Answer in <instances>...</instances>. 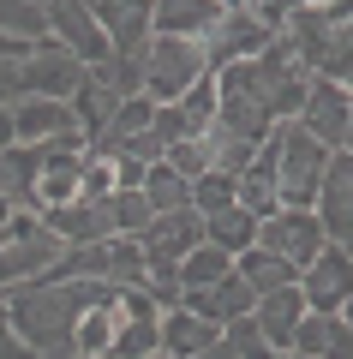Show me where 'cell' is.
I'll return each mask as SVG.
<instances>
[{"mask_svg":"<svg viewBox=\"0 0 353 359\" xmlns=\"http://www.w3.org/2000/svg\"><path fill=\"white\" fill-rule=\"evenodd\" d=\"M215 90H222V96H240V102H252V108H264L276 126H288V120H300V108H305L312 72H305V66L293 60V48L276 36L258 60H240V66H227V72H215Z\"/></svg>","mask_w":353,"mask_h":359,"instance_id":"cell-1","label":"cell"},{"mask_svg":"<svg viewBox=\"0 0 353 359\" xmlns=\"http://www.w3.org/2000/svg\"><path fill=\"white\" fill-rule=\"evenodd\" d=\"M264 150H269V162H276L281 210H312V204H317V186H324V168H329V150L300 126V120L276 126V132L264 138Z\"/></svg>","mask_w":353,"mask_h":359,"instance_id":"cell-2","label":"cell"},{"mask_svg":"<svg viewBox=\"0 0 353 359\" xmlns=\"http://www.w3.org/2000/svg\"><path fill=\"white\" fill-rule=\"evenodd\" d=\"M269 42H276V36L252 18L246 0H222L215 25L198 36V54H204V66H210V78H215V72H227V66H240V60H258Z\"/></svg>","mask_w":353,"mask_h":359,"instance_id":"cell-3","label":"cell"},{"mask_svg":"<svg viewBox=\"0 0 353 359\" xmlns=\"http://www.w3.org/2000/svg\"><path fill=\"white\" fill-rule=\"evenodd\" d=\"M198 78H210V66H204L198 42H180V36H150V54H144V96H150L156 108L180 102Z\"/></svg>","mask_w":353,"mask_h":359,"instance_id":"cell-4","label":"cell"},{"mask_svg":"<svg viewBox=\"0 0 353 359\" xmlns=\"http://www.w3.org/2000/svg\"><path fill=\"white\" fill-rule=\"evenodd\" d=\"M258 252H276L281 264H293L305 276L329 252V240H324V222L312 210H276L269 222H258Z\"/></svg>","mask_w":353,"mask_h":359,"instance_id":"cell-5","label":"cell"},{"mask_svg":"<svg viewBox=\"0 0 353 359\" xmlns=\"http://www.w3.org/2000/svg\"><path fill=\"white\" fill-rule=\"evenodd\" d=\"M48 36L72 54L84 72H108L114 48L102 36V25L90 18V0H48Z\"/></svg>","mask_w":353,"mask_h":359,"instance_id":"cell-6","label":"cell"},{"mask_svg":"<svg viewBox=\"0 0 353 359\" xmlns=\"http://www.w3.org/2000/svg\"><path fill=\"white\" fill-rule=\"evenodd\" d=\"M198 245H204V216H198V210H168V216H150V228L138 233L144 276H150V269H180Z\"/></svg>","mask_w":353,"mask_h":359,"instance_id":"cell-7","label":"cell"},{"mask_svg":"<svg viewBox=\"0 0 353 359\" xmlns=\"http://www.w3.org/2000/svg\"><path fill=\"white\" fill-rule=\"evenodd\" d=\"M18 84H25V102L30 96H36V102H72V90L84 84V66L48 36V42H36V48L18 60Z\"/></svg>","mask_w":353,"mask_h":359,"instance_id":"cell-8","label":"cell"},{"mask_svg":"<svg viewBox=\"0 0 353 359\" xmlns=\"http://www.w3.org/2000/svg\"><path fill=\"white\" fill-rule=\"evenodd\" d=\"M312 216L324 222V240L335 245V252H347V257H353V156H347V150L329 156Z\"/></svg>","mask_w":353,"mask_h":359,"instance_id":"cell-9","label":"cell"},{"mask_svg":"<svg viewBox=\"0 0 353 359\" xmlns=\"http://www.w3.org/2000/svg\"><path fill=\"white\" fill-rule=\"evenodd\" d=\"M347 108L353 96L341 84H329V78H312V90H305V108H300V126L312 132L317 144H324L329 156L347 150Z\"/></svg>","mask_w":353,"mask_h":359,"instance_id":"cell-10","label":"cell"},{"mask_svg":"<svg viewBox=\"0 0 353 359\" xmlns=\"http://www.w3.org/2000/svg\"><path fill=\"white\" fill-rule=\"evenodd\" d=\"M300 294H305V311H317V318H341V306L353 299V257L329 245V252L300 276Z\"/></svg>","mask_w":353,"mask_h":359,"instance_id":"cell-11","label":"cell"},{"mask_svg":"<svg viewBox=\"0 0 353 359\" xmlns=\"http://www.w3.org/2000/svg\"><path fill=\"white\" fill-rule=\"evenodd\" d=\"M180 306H186L192 318H204V323H215V330H227V323L252 318L258 294L240 282V269H234V276H222L215 287H186V299H180Z\"/></svg>","mask_w":353,"mask_h":359,"instance_id":"cell-12","label":"cell"},{"mask_svg":"<svg viewBox=\"0 0 353 359\" xmlns=\"http://www.w3.org/2000/svg\"><path fill=\"white\" fill-rule=\"evenodd\" d=\"M36 180H42V150L36 144H13L0 156V198L13 204V216H36Z\"/></svg>","mask_w":353,"mask_h":359,"instance_id":"cell-13","label":"cell"},{"mask_svg":"<svg viewBox=\"0 0 353 359\" xmlns=\"http://www.w3.org/2000/svg\"><path fill=\"white\" fill-rule=\"evenodd\" d=\"M215 13H222V0H150V36L198 42L215 25Z\"/></svg>","mask_w":353,"mask_h":359,"instance_id":"cell-14","label":"cell"},{"mask_svg":"<svg viewBox=\"0 0 353 359\" xmlns=\"http://www.w3.org/2000/svg\"><path fill=\"white\" fill-rule=\"evenodd\" d=\"M252 323H258V335H264L276 353H288V347H293V330L305 323V294H300V287L264 294V299L252 306Z\"/></svg>","mask_w":353,"mask_h":359,"instance_id":"cell-15","label":"cell"},{"mask_svg":"<svg viewBox=\"0 0 353 359\" xmlns=\"http://www.w3.org/2000/svg\"><path fill=\"white\" fill-rule=\"evenodd\" d=\"M234 204H240L252 222H269L281 210V186H276V162H269V150H258L252 168L234 180Z\"/></svg>","mask_w":353,"mask_h":359,"instance_id":"cell-16","label":"cell"},{"mask_svg":"<svg viewBox=\"0 0 353 359\" xmlns=\"http://www.w3.org/2000/svg\"><path fill=\"white\" fill-rule=\"evenodd\" d=\"M66 108H72L78 132H84V144H90V138H102V132H108L114 108H120V90H114L102 72H84V84L72 90V102H66Z\"/></svg>","mask_w":353,"mask_h":359,"instance_id":"cell-17","label":"cell"},{"mask_svg":"<svg viewBox=\"0 0 353 359\" xmlns=\"http://www.w3.org/2000/svg\"><path fill=\"white\" fill-rule=\"evenodd\" d=\"M78 132V120H72V108L66 102H18L13 108V138L18 144H48V138H72Z\"/></svg>","mask_w":353,"mask_h":359,"instance_id":"cell-18","label":"cell"},{"mask_svg":"<svg viewBox=\"0 0 353 359\" xmlns=\"http://www.w3.org/2000/svg\"><path fill=\"white\" fill-rule=\"evenodd\" d=\"M215 341H222V330L204 323V318H192L186 306L162 311V359H198V353H210Z\"/></svg>","mask_w":353,"mask_h":359,"instance_id":"cell-19","label":"cell"},{"mask_svg":"<svg viewBox=\"0 0 353 359\" xmlns=\"http://www.w3.org/2000/svg\"><path fill=\"white\" fill-rule=\"evenodd\" d=\"M234 269H240V282L252 287L258 299H264V294H281V287H300V269H293V264H281L276 252H258V245L234 257Z\"/></svg>","mask_w":353,"mask_h":359,"instance_id":"cell-20","label":"cell"},{"mask_svg":"<svg viewBox=\"0 0 353 359\" xmlns=\"http://www.w3.org/2000/svg\"><path fill=\"white\" fill-rule=\"evenodd\" d=\"M204 245L240 257V252H252V245H258V222L246 216L240 204H234V210H215V216H204Z\"/></svg>","mask_w":353,"mask_h":359,"instance_id":"cell-21","label":"cell"},{"mask_svg":"<svg viewBox=\"0 0 353 359\" xmlns=\"http://www.w3.org/2000/svg\"><path fill=\"white\" fill-rule=\"evenodd\" d=\"M0 36L6 42H48V0H0Z\"/></svg>","mask_w":353,"mask_h":359,"instance_id":"cell-22","label":"cell"},{"mask_svg":"<svg viewBox=\"0 0 353 359\" xmlns=\"http://www.w3.org/2000/svg\"><path fill=\"white\" fill-rule=\"evenodd\" d=\"M144 204H150L156 216H168V210H192V180H180L168 162H156L150 174H144Z\"/></svg>","mask_w":353,"mask_h":359,"instance_id":"cell-23","label":"cell"},{"mask_svg":"<svg viewBox=\"0 0 353 359\" xmlns=\"http://www.w3.org/2000/svg\"><path fill=\"white\" fill-rule=\"evenodd\" d=\"M215 102H222V96H215V78H198V84H192L180 102H168V108H180L186 132H192V138H204V132L215 126Z\"/></svg>","mask_w":353,"mask_h":359,"instance_id":"cell-24","label":"cell"},{"mask_svg":"<svg viewBox=\"0 0 353 359\" xmlns=\"http://www.w3.org/2000/svg\"><path fill=\"white\" fill-rule=\"evenodd\" d=\"M222 276H234V257L215 252V245H198V252L180 264V287H215Z\"/></svg>","mask_w":353,"mask_h":359,"instance_id":"cell-25","label":"cell"},{"mask_svg":"<svg viewBox=\"0 0 353 359\" xmlns=\"http://www.w3.org/2000/svg\"><path fill=\"white\" fill-rule=\"evenodd\" d=\"M108 341H114V306H96L78 318V359H108Z\"/></svg>","mask_w":353,"mask_h":359,"instance_id":"cell-26","label":"cell"},{"mask_svg":"<svg viewBox=\"0 0 353 359\" xmlns=\"http://www.w3.org/2000/svg\"><path fill=\"white\" fill-rule=\"evenodd\" d=\"M108 216H114V233H120V240H138V233L150 228L156 210L144 204V192H114L108 198Z\"/></svg>","mask_w":353,"mask_h":359,"instance_id":"cell-27","label":"cell"},{"mask_svg":"<svg viewBox=\"0 0 353 359\" xmlns=\"http://www.w3.org/2000/svg\"><path fill=\"white\" fill-rule=\"evenodd\" d=\"M78 168H54V174H42L36 180V216H48V210H66V204H78Z\"/></svg>","mask_w":353,"mask_h":359,"instance_id":"cell-28","label":"cell"},{"mask_svg":"<svg viewBox=\"0 0 353 359\" xmlns=\"http://www.w3.org/2000/svg\"><path fill=\"white\" fill-rule=\"evenodd\" d=\"M222 347H227V359H281L276 347L258 335V323L252 318H240V323H227L222 330Z\"/></svg>","mask_w":353,"mask_h":359,"instance_id":"cell-29","label":"cell"},{"mask_svg":"<svg viewBox=\"0 0 353 359\" xmlns=\"http://www.w3.org/2000/svg\"><path fill=\"white\" fill-rule=\"evenodd\" d=\"M192 210L198 216H215V210H234V180L227 174H204V180H192Z\"/></svg>","mask_w":353,"mask_h":359,"instance_id":"cell-30","label":"cell"},{"mask_svg":"<svg viewBox=\"0 0 353 359\" xmlns=\"http://www.w3.org/2000/svg\"><path fill=\"white\" fill-rule=\"evenodd\" d=\"M162 162L174 168L180 180H204V174H210V144H204V138H186V144H168V150H162Z\"/></svg>","mask_w":353,"mask_h":359,"instance_id":"cell-31","label":"cell"},{"mask_svg":"<svg viewBox=\"0 0 353 359\" xmlns=\"http://www.w3.org/2000/svg\"><path fill=\"white\" fill-rule=\"evenodd\" d=\"M78 192L96 204V198H114V162H102V156H84V168H78Z\"/></svg>","mask_w":353,"mask_h":359,"instance_id":"cell-32","label":"cell"},{"mask_svg":"<svg viewBox=\"0 0 353 359\" xmlns=\"http://www.w3.org/2000/svg\"><path fill=\"white\" fill-rule=\"evenodd\" d=\"M317 359H353V323L329 318V341H324V353H317Z\"/></svg>","mask_w":353,"mask_h":359,"instance_id":"cell-33","label":"cell"},{"mask_svg":"<svg viewBox=\"0 0 353 359\" xmlns=\"http://www.w3.org/2000/svg\"><path fill=\"white\" fill-rule=\"evenodd\" d=\"M25 102V84H18V60H0V108Z\"/></svg>","mask_w":353,"mask_h":359,"instance_id":"cell-34","label":"cell"},{"mask_svg":"<svg viewBox=\"0 0 353 359\" xmlns=\"http://www.w3.org/2000/svg\"><path fill=\"white\" fill-rule=\"evenodd\" d=\"M0 359H36V353H30V341H25V335H6V341H0Z\"/></svg>","mask_w":353,"mask_h":359,"instance_id":"cell-35","label":"cell"},{"mask_svg":"<svg viewBox=\"0 0 353 359\" xmlns=\"http://www.w3.org/2000/svg\"><path fill=\"white\" fill-rule=\"evenodd\" d=\"M13 144H18V138H13V108H0V156L13 150Z\"/></svg>","mask_w":353,"mask_h":359,"instance_id":"cell-36","label":"cell"},{"mask_svg":"<svg viewBox=\"0 0 353 359\" xmlns=\"http://www.w3.org/2000/svg\"><path fill=\"white\" fill-rule=\"evenodd\" d=\"M13 335V311H6V299H0V341Z\"/></svg>","mask_w":353,"mask_h":359,"instance_id":"cell-37","label":"cell"},{"mask_svg":"<svg viewBox=\"0 0 353 359\" xmlns=\"http://www.w3.org/2000/svg\"><path fill=\"white\" fill-rule=\"evenodd\" d=\"M6 222H13V204H6V198H0V233H6Z\"/></svg>","mask_w":353,"mask_h":359,"instance_id":"cell-38","label":"cell"},{"mask_svg":"<svg viewBox=\"0 0 353 359\" xmlns=\"http://www.w3.org/2000/svg\"><path fill=\"white\" fill-rule=\"evenodd\" d=\"M347 156H353V108H347Z\"/></svg>","mask_w":353,"mask_h":359,"instance_id":"cell-39","label":"cell"},{"mask_svg":"<svg viewBox=\"0 0 353 359\" xmlns=\"http://www.w3.org/2000/svg\"><path fill=\"white\" fill-rule=\"evenodd\" d=\"M281 359H305V353H281Z\"/></svg>","mask_w":353,"mask_h":359,"instance_id":"cell-40","label":"cell"},{"mask_svg":"<svg viewBox=\"0 0 353 359\" xmlns=\"http://www.w3.org/2000/svg\"><path fill=\"white\" fill-rule=\"evenodd\" d=\"M0 245H6V233H0Z\"/></svg>","mask_w":353,"mask_h":359,"instance_id":"cell-41","label":"cell"},{"mask_svg":"<svg viewBox=\"0 0 353 359\" xmlns=\"http://www.w3.org/2000/svg\"><path fill=\"white\" fill-rule=\"evenodd\" d=\"M156 359H162V353H156Z\"/></svg>","mask_w":353,"mask_h":359,"instance_id":"cell-42","label":"cell"}]
</instances>
